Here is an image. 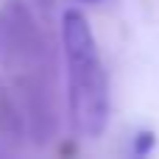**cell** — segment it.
Returning a JSON list of instances; mask_svg holds the SVG:
<instances>
[{"mask_svg": "<svg viewBox=\"0 0 159 159\" xmlns=\"http://www.w3.org/2000/svg\"><path fill=\"white\" fill-rule=\"evenodd\" d=\"M0 64L20 101L28 140L45 148L59 134L56 59L34 6L25 0L0 3Z\"/></svg>", "mask_w": 159, "mask_h": 159, "instance_id": "1", "label": "cell"}, {"mask_svg": "<svg viewBox=\"0 0 159 159\" xmlns=\"http://www.w3.org/2000/svg\"><path fill=\"white\" fill-rule=\"evenodd\" d=\"M151 148H154V134H151V131H140V134H137V148H134V151H137V154H148Z\"/></svg>", "mask_w": 159, "mask_h": 159, "instance_id": "4", "label": "cell"}, {"mask_svg": "<svg viewBox=\"0 0 159 159\" xmlns=\"http://www.w3.org/2000/svg\"><path fill=\"white\" fill-rule=\"evenodd\" d=\"M61 50L67 67V109L73 131L84 140H98L109 129L112 87L89 20L78 8H67L61 14Z\"/></svg>", "mask_w": 159, "mask_h": 159, "instance_id": "2", "label": "cell"}, {"mask_svg": "<svg viewBox=\"0 0 159 159\" xmlns=\"http://www.w3.org/2000/svg\"><path fill=\"white\" fill-rule=\"evenodd\" d=\"M31 3H34L45 17H50V11H53V6H56V0H31Z\"/></svg>", "mask_w": 159, "mask_h": 159, "instance_id": "5", "label": "cell"}, {"mask_svg": "<svg viewBox=\"0 0 159 159\" xmlns=\"http://www.w3.org/2000/svg\"><path fill=\"white\" fill-rule=\"evenodd\" d=\"M28 129L17 95L8 84L0 81V154H20L25 148Z\"/></svg>", "mask_w": 159, "mask_h": 159, "instance_id": "3", "label": "cell"}, {"mask_svg": "<svg viewBox=\"0 0 159 159\" xmlns=\"http://www.w3.org/2000/svg\"><path fill=\"white\" fill-rule=\"evenodd\" d=\"M84 3H98V0H84Z\"/></svg>", "mask_w": 159, "mask_h": 159, "instance_id": "6", "label": "cell"}]
</instances>
